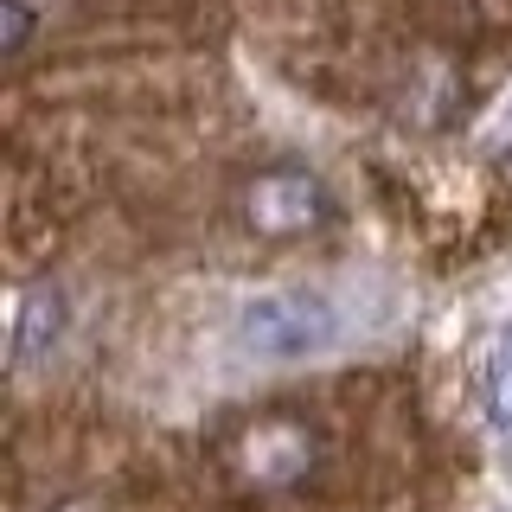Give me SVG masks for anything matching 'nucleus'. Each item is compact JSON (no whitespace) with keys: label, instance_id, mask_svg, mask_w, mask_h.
I'll use <instances>...</instances> for the list:
<instances>
[{"label":"nucleus","instance_id":"2","mask_svg":"<svg viewBox=\"0 0 512 512\" xmlns=\"http://www.w3.org/2000/svg\"><path fill=\"white\" fill-rule=\"evenodd\" d=\"M320 218H327V192H320V180H308V173H263V180L250 186V224L269 231V237H295Z\"/></svg>","mask_w":512,"mask_h":512},{"label":"nucleus","instance_id":"3","mask_svg":"<svg viewBox=\"0 0 512 512\" xmlns=\"http://www.w3.org/2000/svg\"><path fill=\"white\" fill-rule=\"evenodd\" d=\"M58 333H64V295L58 288H32L20 301V320H13V365H32Z\"/></svg>","mask_w":512,"mask_h":512},{"label":"nucleus","instance_id":"5","mask_svg":"<svg viewBox=\"0 0 512 512\" xmlns=\"http://www.w3.org/2000/svg\"><path fill=\"white\" fill-rule=\"evenodd\" d=\"M487 410H493L500 429H512V346H506V359L487 372Z\"/></svg>","mask_w":512,"mask_h":512},{"label":"nucleus","instance_id":"4","mask_svg":"<svg viewBox=\"0 0 512 512\" xmlns=\"http://www.w3.org/2000/svg\"><path fill=\"white\" fill-rule=\"evenodd\" d=\"M45 13H52V0H0V52L26 58V45H32Z\"/></svg>","mask_w":512,"mask_h":512},{"label":"nucleus","instance_id":"1","mask_svg":"<svg viewBox=\"0 0 512 512\" xmlns=\"http://www.w3.org/2000/svg\"><path fill=\"white\" fill-rule=\"evenodd\" d=\"M237 333L263 359H308V352L333 346L340 320H333V308L320 295H256L237 314Z\"/></svg>","mask_w":512,"mask_h":512}]
</instances>
